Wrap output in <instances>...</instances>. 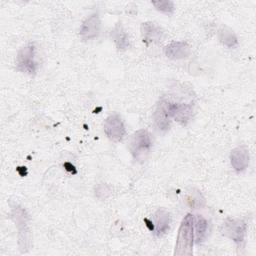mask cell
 I'll return each mask as SVG.
<instances>
[{"label":"cell","mask_w":256,"mask_h":256,"mask_svg":"<svg viewBox=\"0 0 256 256\" xmlns=\"http://www.w3.org/2000/svg\"><path fill=\"white\" fill-rule=\"evenodd\" d=\"M194 221L191 214H187L179 227L177 241L175 245V255H191L193 252Z\"/></svg>","instance_id":"obj_1"},{"label":"cell","mask_w":256,"mask_h":256,"mask_svg":"<svg viewBox=\"0 0 256 256\" xmlns=\"http://www.w3.org/2000/svg\"><path fill=\"white\" fill-rule=\"evenodd\" d=\"M151 148L150 134L142 129L135 132L130 141V150L137 161H144Z\"/></svg>","instance_id":"obj_2"},{"label":"cell","mask_w":256,"mask_h":256,"mask_svg":"<svg viewBox=\"0 0 256 256\" xmlns=\"http://www.w3.org/2000/svg\"><path fill=\"white\" fill-rule=\"evenodd\" d=\"M104 131L108 138L114 142L120 141L125 134L124 123L117 113L109 115L104 122Z\"/></svg>","instance_id":"obj_3"},{"label":"cell","mask_w":256,"mask_h":256,"mask_svg":"<svg viewBox=\"0 0 256 256\" xmlns=\"http://www.w3.org/2000/svg\"><path fill=\"white\" fill-rule=\"evenodd\" d=\"M36 61L34 59V46L27 45L20 49L17 55V67L20 71L33 74L36 71Z\"/></svg>","instance_id":"obj_4"},{"label":"cell","mask_w":256,"mask_h":256,"mask_svg":"<svg viewBox=\"0 0 256 256\" xmlns=\"http://www.w3.org/2000/svg\"><path fill=\"white\" fill-rule=\"evenodd\" d=\"M246 224L242 220H236V219H227L223 223V234L232 240H234L236 243H241L244 239Z\"/></svg>","instance_id":"obj_5"},{"label":"cell","mask_w":256,"mask_h":256,"mask_svg":"<svg viewBox=\"0 0 256 256\" xmlns=\"http://www.w3.org/2000/svg\"><path fill=\"white\" fill-rule=\"evenodd\" d=\"M177 103H171L167 101H162L159 103L155 112V121L160 129H167L169 126L170 119L174 115V111Z\"/></svg>","instance_id":"obj_6"},{"label":"cell","mask_w":256,"mask_h":256,"mask_svg":"<svg viewBox=\"0 0 256 256\" xmlns=\"http://www.w3.org/2000/svg\"><path fill=\"white\" fill-rule=\"evenodd\" d=\"M141 35L146 45L157 44L162 39L163 30L154 22H145L141 25Z\"/></svg>","instance_id":"obj_7"},{"label":"cell","mask_w":256,"mask_h":256,"mask_svg":"<svg viewBox=\"0 0 256 256\" xmlns=\"http://www.w3.org/2000/svg\"><path fill=\"white\" fill-rule=\"evenodd\" d=\"M100 18L97 13H94L87 17L85 21L82 23L81 29H80V35L84 40L93 39L98 36L100 32Z\"/></svg>","instance_id":"obj_8"},{"label":"cell","mask_w":256,"mask_h":256,"mask_svg":"<svg viewBox=\"0 0 256 256\" xmlns=\"http://www.w3.org/2000/svg\"><path fill=\"white\" fill-rule=\"evenodd\" d=\"M165 55L168 58L178 60L187 58L190 54V46L184 41H173L164 48Z\"/></svg>","instance_id":"obj_9"},{"label":"cell","mask_w":256,"mask_h":256,"mask_svg":"<svg viewBox=\"0 0 256 256\" xmlns=\"http://www.w3.org/2000/svg\"><path fill=\"white\" fill-rule=\"evenodd\" d=\"M231 165L236 171L244 170L249 164V151L246 146H238L231 151Z\"/></svg>","instance_id":"obj_10"},{"label":"cell","mask_w":256,"mask_h":256,"mask_svg":"<svg viewBox=\"0 0 256 256\" xmlns=\"http://www.w3.org/2000/svg\"><path fill=\"white\" fill-rule=\"evenodd\" d=\"M170 216L169 213L164 209H159L155 213V224H156V235H163L169 228Z\"/></svg>","instance_id":"obj_11"},{"label":"cell","mask_w":256,"mask_h":256,"mask_svg":"<svg viewBox=\"0 0 256 256\" xmlns=\"http://www.w3.org/2000/svg\"><path fill=\"white\" fill-rule=\"evenodd\" d=\"M111 36L117 46L118 49H121V50H124L126 48H128L129 46V37H128V34L127 32L125 31V29L123 28L122 25L120 24H117L112 33H111Z\"/></svg>","instance_id":"obj_12"},{"label":"cell","mask_w":256,"mask_h":256,"mask_svg":"<svg viewBox=\"0 0 256 256\" xmlns=\"http://www.w3.org/2000/svg\"><path fill=\"white\" fill-rule=\"evenodd\" d=\"M192 115V108L187 104H176L173 118L181 124H186Z\"/></svg>","instance_id":"obj_13"},{"label":"cell","mask_w":256,"mask_h":256,"mask_svg":"<svg viewBox=\"0 0 256 256\" xmlns=\"http://www.w3.org/2000/svg\"><path fill=\"white\" fill-rule=\"evenodd\" d=\"M218 37L221 43L229 48H232L237 44V37L235 36L234 32L227 27H222L219 29Z\"/></svg>","instance_id":"obj_14"},{"label":"cell","mask_w":256,"mask_h":256,"mask_svg":"<svg viewBox=\"0 0 256 256\" xmlns=\"http://www.w3.org/2000/svg\"><path fill=\"white\" fill-rule=\"evenodd\" d=\"M193 221H194V223H195V232H196V241H197V243L199 244V243H201L203 240H204V238H205V236H206V234H207V221H206V219L203 217V216H201V215H197L196 216V218H195V220L193 219Z\"/></svg>","instance_id":"obj_15"},{"label":"cell","mask_w":256,"mask_h":256,"mask_svg":"<svg viewBox=\"0 0 256 256\" xmlns=\"http://www.w3.org/2000/svg\"><path fill=\"white\" fill-rule=\"evenodd\" d=\"M152 4L156 7L157 10H159L165 14L173 13L174 4L172 1H153Z\"/></svg>","instance_id":"obj_16"}]
</instances>
